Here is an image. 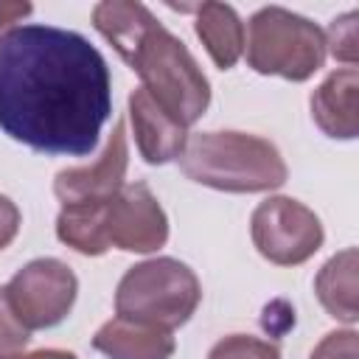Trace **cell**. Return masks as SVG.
I'll return each mask as SVG.
<instances>
[{
	"label": "cell",
	"mask_w": 359,
	"mask_h": 359,
	"mask_svg": "<svg viewBox=\"0 0 359 359\" xmlns=\"http://www.w3.org/2000/svg\"><path fill=\"white\" fill-rule=\"evenodd\" d=\"M112 115L107 59L56 25H17L0 42V129L34 151L87 157Z\"/></svg>",
	"instance_id": "6da1fadb"
},
{
	"label": "cell",
	"mask_w": 359,
	"mask_h": 359,
	"mask_svg": "<svg viewBox=\"0 0 359 359\" xmlns=\"http://www.w3.org/2000/svg\"><path fill=\"white\" fill-rule=\"evenodd\" d=\"M177 160L188 180L227 194L275 191L289 174L278 146L247 132H194Z\"/></svg>",
	"instance_id": "7a4b0ae2"
},
{
	"label": "cell",
	"mask_w": 359,
	"mask_h": 359,
	"mask_svg": "<svg viewBox=\"0 0 359 359\" xmlns=\"http://www.w3.org/2000/svg\"><path fill=\"white\" fill-rule=\"evenodd\" d=\"M123 62L140 76V87L185 129L205 115L210 104V84L185 42L163 28L160 20L151 17Z\"/></svg>",
	"instance_id": "3957f363"
},
{
	"label": "cell",
	"mask_w": 359,
	"mask_h": 359,
	"mask_svg": "<svg viewBox=\"0 0 359 359\" xmlns=\"http://www.w3.org/2000/svg\"><path fill=\"white\" fill-rule=\"evenodd\" d=\"M247 65L261 76H280L289 81H306L325 62V31L311 20L266 6L250 17L247 25Z\"/></svg>",
	"instance_id": "277c9868"
},
{
	"label": "cell",
	"mask_w": 359,
	"mask_h": 359,
	"mask_svg": "<svg viewBox=\"0 0 359 359\" xmlns=\"http://www.w3.org/2000/svg\"><path fill=\"white\" fill-rule=\"evenodd\" d=\"M202 300V286L194 269L177 258H151L129 266L115 289L118 317L180 328L191 320Z\"/></svg>",
	"instance_id": "5b68a950"
},
{
	"label": "cell",
	"mask_w": 359,
	"mask_h": 359,
	"mask_svg": "<svg viewBox=\"0 0 359 359\" xmlns=\"http://www.w3.org/2000/svg\"><path fill=\"white\" fill-rule=\"evenodd\" d=\"M255 250L278 266H297L323 247V224L311 208L292 196H269L250 216Z\"/></svg>",
	"instance_id": "8992f818"
},
{
	"label": "cell",
	"mask_w": 359,
	"mask_h": 359,
	"mask_svg": "<svg viewBox=\"0 0 359 359\" xmlns=\"http://www.w3.org/2000/svg\"><path fill=\"white\" fill-rule=\"evenodd\" d=\"M79 280L73 269L59 258H34L6 286V297L17 320L28 328H53L59 325L76 303Z\"/></svg>",
	"instance_id": "52a82bcc"
},
{
	"label": "cell",
	"mask_w": 359,
	"mask_h": 359,
	"mask_svg": "<svg viewBox=\"0 0 359 359\" xmlns=\"http://www.w3.org/2000/svg\"><path fill=\"white\" fill-rule=\"evenodd\" d=\"M168 241V219L146 182H129L107 205V244L126 252H154Z\"/></svg>",
	"instance_id": "ba28073f"
},
{
	"label": "cell",
	"mask_w": 359,
	"mask_h": 359,
	"mask_svg": "<svg viewBox=\"0 0 359 359\" xmlns=\"http://www.w3.org/2000/svg\"><path fill=\"white\" fill-rule=\"evenodd\" d=\"M126 163H129L126 123L115 121L112 135H109L101 157L93 165L59 171L53 180V194L62 202V208H67V205H107L123 188Z\"/></svg>",
	"instance_id": "9c48e42d"
},
{
	"label": "cell",
	"mask_w": 359,
	"mask_h": 359,
	"mask_svg": "<svg viewBox=\"0 0 359 359\" xmlns=\"http://www.w3.org/2000/svg\"><path fill=\"white\" fill-rule=\"evenodd\" d=\"M129 121L135 129L137 151L146 163L163 165L182 154L188 132L180 121H174L143 87L132 90L129 95Z\"/></svg>",
	"instance_id": "30bf717a"
},
{
	"label": "cell",
	"mask_w": 359,
	"mask_h": 359,
	"mask_svg": "<svg viewBox=\"0 0 359 359\" xmlns=\"http://www.w3.org/2000/svg\"><path fill=\"white\" fill-rule=\"evenodd\" d=\"M359 73L356 67H342L325 76V81L311 93V118L328 135L339 140H353L359 132Z\"/></svg>",
	"instance_id": "8fae6325"
},
{
	"label": "cell",
	"mask_w": 359,
	"mask_h": 359,
	"mask_svg": "<svg viewBox=\"0 0 359 359\" xmlns=\"http://www.w3.org/2000/svg\"><path fill=\"white\" fill-rule=\"evenodd\" d=\"M93 348L107 359H171L177 342L168 328L112 317L95 331Z\"/></svg>",
	"instance_id": "7c38bea8"
},
{
	"label": "cell",
	"mask_w": 359,
	"mask_h": 359,
	"mask_svg": "<svg viewBox=\"0 0 359 359\" xmlns=\"http://www.w3.org/2000/svg\"><path fill=\"white\" fill-rule=\"evenodd\" d=\"M191 11H196L194 28L208 56L216 67L230 70L244 53V22L238 20L236 8L227 3H202Z\"/></svg>",
	"instance_id": "4fadbf2b"
},
{
	"label": "cell",
	"mask_w": 359,
	"mask_h": 359,
	"mask_svg": "<svg viewBox=\"0 0 359 359\" xmlns=\"http://www.w3.org/2000/svg\"><path fill=\"white\" fill-rule=\"evenodd\" d=\"M314 292L323 303V309L348 325L356 323V250L348 247L328 258L323 269L314 278Z\"/></svg>",
	"instance_id": "5bb4252c"
},
{
	"label": "cell",
	"mask_w": 359,
	"mask_h": 359,
	"mask_svg": "<svg viewBox=\"0 0 359 359\" xmlns=\"http://www.w3.org/2000/svg\"><path fill=\"white\" fill-rule=\"evenodd\" d=\"M109 205V202H107ZM107 205H67L56 216V236L81 255H101L107 244Z\"/></svg>",
	"instance_id": "9a60e30c"
},
{
	"label": "cell",
	"mask_w": 359,
	"mask_h": 359,
	"mask_svg": "<svg viewBox=\"0 0 359 359\" xmlns=\"http://www.w3.org/2000/svg\"><path fill=\"white\" fill-rule=\"evenodd\" d=\"M208 359H280V351L266 339L250 334H230L210 348Z\"/></svg>",
	"instance_id": "2e32d148"
},
{
	"label": "cell",
	"mask_w": 359,
	"mask_h": 359,
	"mask_svg": "<svg viewBox=\"0 0 359 359\" xmlns=\"http://www.w3.org/2000/svg\"><path fill=\"white\" fill-rule=\"evenodd\" d=\"M31 339V331L17 320L11 303L6 297V286H0V359H17Z\"/></svg>",
	"instance_id": "e0dca14e"
},
{
	"label": "cell",
	"mask_w": 359,
	"mask_h": 359,
	"mask_svg": "<svg viewBox=\"0 0 359 359\" xmlns=\"http://www.w3.org/2000/svg\"><path fill=\"white\" fill-rule=\"evenodd\" d=\"M356 11H348L342 17H337L325 34V50L334 53V59L345 62V65H356Z\"/></svg>",
	"instance_id": "ac0fdd59"
},
{
	"label": "cell",
	"mask_w": 359,
	"mask_h": 359,
	"mask_svg": "<svg viewBox=\"0 0 359 359\" xmlns=\"http://www.w3.org/2000/svg\"><path fill=\"white\" fill-rule=\"evenodd\" d=\"M309 359H356V331L345 328L325 334Z\"/></svg>",
	"instance_id": "d6986e66"
},
{
	"label": "cell",
	"mask_w": 359,
	"mask_h": 359,
	"mask_svg": "<svg viewBox=\"0 0 359 359\" xmlns=\"http://www.w3.org/2000/svg\"><path fill=\"white\" fill-rule=\"evenodd\" d=\"M20 230V210L8 196H0V250H6Z\"/></svg>",
	"instance_id": "ffe728a7"
},
{
	"label": "cell",
	"mask_w": 359,
	"mask_h": 359,
	"mask_svg": "<svg viewBox=\"0 0 359 359\" xmlns=\"http://www.w3.org/2000/svg\"><path fill=\"white\" fill-rule=\"evenodd\" d=\"M31 11H34V6H31V3L0 0V42H3V36H6L8 31H14V28H17L14 22H20L22 17H28Z\"/></svg>",
	"instance_id": "44dd1931"
},
{
	"label": "cell",
	"mask_w": 359,
	"mask_h": 359,
	"mask_svg": "<svg viewBox=\"0 0 359 359\" xmlns=\"http://www.w3.org/2000/svg\"><path fill=\"white\" fill-rule=\"evenodd\" d=\"M17 359H76V353L59 351V348H42V351H34V353H20Z\"/></svg>",
	"instance_id": "7402d4cb"
}]
</instances>
